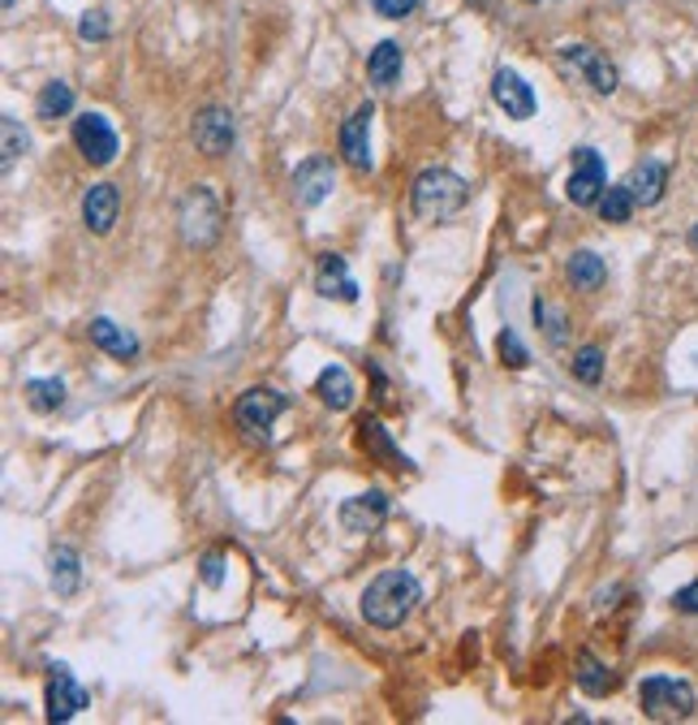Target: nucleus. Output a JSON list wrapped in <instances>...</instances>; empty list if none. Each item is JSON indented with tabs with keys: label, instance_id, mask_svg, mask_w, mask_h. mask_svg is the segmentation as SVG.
<instances>
[{
	"label": "nucleus",
	"instance_id": "obj_29",
	"mask_svg": "<svg viewBox=\"0 0 698 725\" xmlns=\"http://www.w3.org/2000/svg\"><path fill=\"white\" fill-rule=\"evenodd\" d=\"M573 376L595 389V384L604 380V350H600V346H582V350L573 355Z\"/></svg>",
	"mask_w": 698,
	"mask_h": 725
},
{
	"label": "nucleus",
	"instance_id": "obj_30",
	"mask_svg": "<svg viewBox=\"0 0 698 725\" xmlns=\"http://www.w3.org/2000/svg\"><path fill=\"white\" fill-rule=\"evenodd\" d=\"M496 350H500V359H504V367H513V371H522V367H531V350L522 346V337H517V329H500V337H496Z\"/></svg>",
	"mask_w": 698,
	"mask_h": 725
},
{
	"label": "nucleus",
	"instance_id": "obj_26",
	"mask_svg": "<svg viewBox=\"0 0 698 725\" xmlns=\"http://www.w3.org/2000/svg\"><path fill=\"white\" fill-rule=\"evenodd\" d=\"M633 195H629V186L621 182V186H608L604 195H600V204H595V212L604 217V225H626L629 217H633Z\"/></svg>",
	"mask_w": 698,
	"mask_h": 725
},
{
	"label": "nucleus",
	"instance_id": "obj_20",
	"mask_svg": "<svg viewBox=\"0 0 698 725\" xmlns=\"http://www.w3.org/2000/svg\"><path fill=\"white\" fill-rule=\"evenodd\" d=\"M315 393L324 398L328 411H349V406H353V380H349V371L341 362H328V367L319 371Z\"/></svg>",
	"mask_w": 698,
	"mask_h": 725
},
{
	"label": "nucleus",
	"instance_id": "obj_11",
	"mask_svg": "<svg viewBox=\"0 0 698 725\" xmlns=\"http://www.w3.org/2000/svg\"><path fill=\"white\" fill-rule=\"evenodd\" d=\"M384 518H388V497L380 488L358 493V497L341 502V509H337V522H341V531H349V536H371V531L384 527Z\"/></svg>",
	"mask_w": 698,
	"mask_h": 725
},
{
	"label": "nucleus",
	"instance_id": "obj_28",
	"mask_svg": "<svg viewBox=\"0 0 698 725\" xmlns=\"http://www.w3.org/2000/svg\"><path fill=\"white\" fill-rule=\"evenodd\" d=\"M0 135H4V147H0V156H4V169H13V160H18V156H26V147H31V135H26V126H22L13 113H4V117H0Z\"/></svg>",
	"mask_w": 698,
	"mask_h": 725
},
{
	"label": "nucleus",
	"instance_id": "obj_3",
	"mask_svg": "<svg viewBox=\"0 0 698 725\" xmlns=\"http://www.w3.org/2000/svg\"><path fill=\"white\" fill-rule=\"evenodd\" d=\"M638 704L651 722H682L690 717L698 704L695 687L686 678H668V674H655V678H642L638 687Z\"/></svg>",
	"mask_w": 698,
	"mask_h": 725
},
{
	"label": "nucleus",
	"instance_id": "obj_34",
	"mask_svg": "<svg viewBox=\"0 0 698 725\" xmlns=\"http://www.w3.org/2000/svg\"><path fill=\"white\" fill-rule=\"evenodd\" d=\"M203 583H208V587H220V583H224V557H220V553H208V557H203Z\"/></svg>",
	"mask_w": 698,
	"mask_h": 725
},
{
	"label": "nucleus",
	"instance_id": "obj_19",
	"mask_svg": "<svg viewBox=\"0 0 698 725\" xmlns=\"http://www.w3.org/2000/svg\"><path fill=\"white\" fill-rule=\"evenodd\" d=\"M402 66H406L402 44H397V39H380V44L371 48V57H367V78H371L375 87H393V82L402 78Z\"/></svg>",
	"mask_w": 698,
	"mask_h": 725
},
{
	"label": "nucleus",
	"instance_id": "obj_25",
	"mask_svg": "<svg viewBox=\"0 0 698 725\" xmlns=\"http://www.w3.org/2000/svg\"><path fill=\"white\" fill-rule=\"evenodd\" d=\"M578 687H582L586 695L600 700V695H608V691L617 687V674H613L604 660H595L591 653H582L578 656Z\"/></svg>",
	"mask_w": 698,
	"mask_h": 725
},
{
	"label": "nucleus",
	"instance_id": "obj_37",
	"mask_svg": "<svg viewBox=\"0 0 698 725\" xmlns=\"http://www.w3.org/2000/svg\"><path fill=\"white\" fill-rule=\"evenodd\" d=\"M695 246H698V225H695Z\"/></svg>",
	"mask_w": 698,
	"mask_h": 725
},
{
	"label": "nucleus",
	"instance_id": "obj_14",
	"mask_svg": "<svg viewBox=\"0 0 698 725\" xmlns=\"http://www.w3.org/2000/svg\"><path fill=\"white\" fill-rule=\"evenodd\" d=\"M371 117H375V104H358L349 113V122L341 126V156H346L349 169H358V173L371 169Z\"/></svg>",
	"mask_w": 698,
	"mask_h": 725
},
{
	"label": "nucleus",
	"instance_id": "obj_16",
	"mask_svg": "<svg viewBox=\"0 0 698 725\" xmlns=\"http://www.w3.org/2000/svg\"><path fill=\"white\" fill-rule=\"evenodd\" d=\"M626 186L638 208H655V204L664 199V191H668V169H664L660 160H642V164L629 169Z\"/></svg>",
	"mask_w": 698,
	"mask_h": 725
},
{
	"label": "nucleus",
	"instance_id": "obj_36",
	"mask_svg": "<svg viewBox=\"0 0 698 725\" xmlns=\"http://www.w3.org/2000/svg\"><path fill=\"white\" fill-rule=\"evenodd\" d=\"M13 4H18V0H4V9H13Z\"/></svg>",
	"mask_w": 698,
	"mask_h": 725
},
{
	"label": "nucleus",
	"instance_id": "obj_31",
	"mask_svg": "<svg viewBox=\"0 0 698 725\" xmlns=\"http://www.w3.org/2000/svg\"><path fill=\"white\" fill-rule=\"evenodd\" d=\"M531 311H535V324L548 333V346H565V315L552 311L548 302H539V298H535V307H531Z\"/></svg>",
	"mask_w": 698,
	"mask_h": 725
},
{
	"label": "nucleus",
	"instance_id": "obj_1",
	"mask_svg": "<svg viewBox=\"0 0 698 725\" xmlns=\"http://www.w3.org/2000/svg\"><path fill=\"white\" fill-rule=\"evenodd\" d=\"M422 600V583L410 575V571H384L367 583L362 600H358V613L380 626V631H397Z\"/></svg>",
	"mask_w": 698,
	"mask_h": 725
},
{
	"label": "nucleus",
	"instance_id": "obj_9",
	"mask_svg": "<svg viewBox=\"0 0 698 725\" xmlns=\"http://www.w3.org/2000/svg\"><path fill=\"white\" fill-rule=\"evenodd\" d=\"M337 186V169L328 156H306L298 169H293V199L298 208H319Z\"/></svg>",
	"mask_w": 698,
	"mask_h": 725
},
{
	"label": "nucleus",
	"instance_id": "obj_27",
	"mask_svg": "<svg viewBox=\"0 0 698 725\" xmlns=\"http://www.w3.org/2000/svg\"><path fill=\"white\" fill-rule=\"evenodd\" d=\"M26 402L39 415H53L66 406V384L61 380H26Z\"/></svg>",
	"mask_w": 698,
	"mask_h": 725
},
{
	"label": "nucleus",
	"instance_id": "obj_5",
	"mask_svg": "<svg viewBox=\"0 0 698 725\" xmlns=\"http://www.w3.org/2000/svg\"><path fill=\"white\" fill-rule=\"evenodd\" d=\"M284 411H289V398L284 393H277V389H246L237 398V406H233V419H237V428L251 436V440H268L272 424H277Z\"/></svg>",
	"mask_w": 698,
	"mask_h": 725
},
{
	"label": "nucleus",
	"instance_id": "obj_32",
	"mask_svg": "<svg viewBox=\"0 0 698 725\" xmlns=\"http://www.w3.org/2000/svg\"><path fill=\"white\" fill-rule=\"evenodd\" d=\"M78 39H82V44H104V39H108V22H104L100 9L78 18Z\"/></svg>",
	"mask_w": 698,
	"mask_h": 725
},
{
	"label": "nucleus",
	"instance_id": "obj_13",
	"mask_svg": "<svg viewBox=\"0 0 698 725\" xmlns=\"http://www.w3.org/2000/svg\"><path fill=\"white\" fill-rule=\"evenodd\" d=\"M560 61L573 66L600 95H613V91H617V66H613L604 53H595V48H586V44H565V48H560Z\"/></svg>",
	"mask_w": 698,
	"mask_h": 725
},
{
	"label": "nucleus",
	"instance_id": "obj_10",
	"mask_svg": "<svg viewBox=\"0 0 698 725\" xmlns=\"http://www.w3.org/2000/svg\"><path fill=\"white\" fill-rule=\"evenodd\" d=\"M491 100H496V108H500L509 122H531V117H535V108H539V100H535L531 82H526L517 70H496L491 73Z\"/></svg>",
	"mask_w": 698,
	"mask_h": 725
},
{
	"label": "nucleus",
	"instance_id": "obj_21",
	"mask_svg": "<svg viewBox=\"0 0 698 725\" xmlns=\"http://www.w3.org/2000/svg\"><path fill=\"white\" fill-rule=\"evenodd\" d=\"M565 273H569V286L573 290H600L604 277H608V264L595 251H573L569 264H565Z\"/></svg>",
	"mask_w": 698,
	"mask_h": 725
},
{
	"label": "nucleus",
	"instance_id": "obj_15",
	"mask_svg": "<svg viewBox=\"0 0 698 725\" xmlns=\"http://www.w3.org/2000/svg\"><path fill=\"white\" fill-rule=\"evenodd\" d=\"M117 212H121V195H117L113 182H95V186L82 195V220H86L91 233H100V238L113 233Z\"/></svg>",
	"mask_w": 698,
	"mask_h": 725
},
{
	"label": "nucleus",
	"instance_id": "obj_6",
	"mask_svg": "<svg viewBox=\"0 0 698 725\" xmlns=\"http://www.w3.org/2000/svg\"><path fill=\"white\" fill-rule=\"evenodd\" d=\"M604 191H608V169H604V156H600L595 147H578V151H573L569 182H565L569 204H573V208H595Z\"/></svg>",
	"mask_w": 698,
	"mask_h": 725
},
{
	"label": "nucleus",
	"instance_id": "obj_8",
	"mask_svg": "<svg viewBox=\"0 0 698 725\" xmlns=\"http://www.w3.org/2000/svg\"><path fill=\"white\" fill-rule=\"evenodd\" d=\"M190 135H195V147H199L203 156L220 160V156H229V151H233V143H237V122H233V113H229V108H220V104H208V108L195 117Z\"/></svg>",
	"mask_w": 698,
	"mask_h": 725
},
{
	"label": "nucleus",
	"instance_id": "obj_23",
	"mask_svg": "<svg viewBox=\"0 0 698 725\" xmlns=\"http://www.w3.org/2000/svg\"><path fill=\"white\" fill-rule=\"evenodd\" d=\"M73 113V87L70 82H48L44 91H39V100H35V117L39 122H61V117H70Z\"/></svg>",
	"mask_w": 698,
	"mask_h": 725
},
{
	"label": "nucleus",
	"instance_id": "obj_35",
	"mask_svg": "<svg viewBox=\"0 0 698 725\" xmlns=\"http://www.w3.org/2000/svg\"><path fill=\"white\" fill-rule=\"evenodd\" d=\"M673 605L682 609V613H698V579L695 583H686L677 596H673Z\"/></svg>",
	"mask_w": 698,
	"mask_h": 725
},
{
	"label": "nucleus",
	"instance_id": "obj_24",
	"mask_svg": "<svg viewBox=\"0 0 698 725\" xmlns=\"http://www.w3.org/2000/svg\"><path fill=\"white\" fill-rule=\"evenodd\" d=\"M358 433H362V445H367L371 453H384L397 471H415V462H410V458L393 445V436L384 433V424H380V419H362V424H358Z\"/></svg>",
	"mask_w": 698,
	"mask_h": 725
},
{
	"label": "nucleus",
	"instance_id": "obj_33",
	"mask_svg": "<svg viewBox=\"0 0 698 725\" xmlns=\"http://www.w3.org/2000/svg\"><path fill=\"white\" fill-rule=\"evenodd\" d=\"M419 4H422V0H371V9H375L380 18H388V22H402V18H410Z\"/></svg>",
	"mask_w": 698,
	"mask_h": 725
},
{
	"label": "nucleus",
	"instance_id": "obj_4",
	"mask_svg": "<svg viewBox=\"0 0 698 725\" xmlns=\"http://www.w3.org/2000/svg\"><path fill=\"white\" fill-rule=\"evenodd\" d=\"M177 225H182L186 246H211L220 238V225H224V208H220L216 191L211 186H190L177 204Z\"/></svg>",
	"mask_w": 698,
	"mask_h": 725
},
{
	"label": "nucleus",
	"instance_id": "obj_7",
	"mask_svg": "<svg viewBox=\"0 0 698 725\" xmlns=\"http://www.w3.org/2000/svg\"><path fill=\"white\" fill-rule=\"evenodd\" d=\"M73 147L82 151L86 164L104 169V164L117 160L121 139H117V130H113V122H108L104 113H78V117H73Z\"/></svg>",
	"mask_w": 698,
	"mask_h": 725
},
{
	"label": "nucleus",
	"instance_id": "obj_38",
	"mask_svg": "<svg viewBox=\"0 0 698 725\" xmlns=\"http://www.w3.org/2000/svg\"><path fill=\"white\" fill-rule=\"evenodd\" d=\"M526 4H539V0H526Z\"/></svg>",
	"mask_w": 698,
	"mask_h": 725
},
{
	"label": "nucleus",
	"instance_id": "obj_2",
	"mask_svg": "<svg viewBox=\"0 0 698 725\" xmlns=\"http://www.w3.org/2000/svg\"><path fill=\"white\" fill-rule=\"evenodd\" d=\"M470 204V186L453 169H422L410 186V208L419 220H449Z\"/></svg>",
	"mask_w": 698,
	"mask_h": 725
},
{
	"label": "nucleus",
	"instance_id": "obj_18",
	"mask_svg": "<svg viewBox=\"0 0 698 725\" xmlns=\"http://www.w3.org/2000/svg\"><path fill=\"white\" fill-rule=\"evenodd\" d=\"M86 333H91V342H95L104 355H113V359H139V337H135L130 329L113 324L108 315H95Z\"/></svg>",
	"mask_w": 698,
	"mask_h": 725
},
{
	"label": "nucleus",
	"instance_id": "obj_17",
	"mask_svg": "<svg viewBox=\"0 0 698 725\" xmlns=\"http://www.w3.org/2000/svg\"><path fill=\"white\" fill-rule=\"evenodd\" d=\"M315 290H319V298L358 302V281L349 277V264L341 260V255H319V268H315Z\"/></svg>",
	"mask_w": 698,
	"mask_h": 725
},
{
	"label": "nucleus",
	"instance_id": "obj_12",
	"mask_svg": "<svg viewBox=\"0 0 698 725\" xmlns=\"http://www.w3.org/2000/svg\"><path fill=\"white\" fill-rule=\"evenodd\" d=\"M86 704H91L86 687L73 678L66 665H53V678H48V722H73Z\"/></svg>",
	"mask_w": 698,
	"mask_h": 725
},
{
	"label": "nucleus",
	"instance_id": "obj_22",
	"mask_svg": "<svg viewBox=\"0 0 698 725\" xmlns=\"http://www.w3.org/2000/svg\"><path fill=\"white\" fill-rule=\"evenodd\" d=\"M48 571H53L57 596H73V591L82 587V562H78V553L66 549V544H57V549L48 553Z\"/></svg>",
	"mask_w": 698,
	"mask_h": 725
}]
</instances>
